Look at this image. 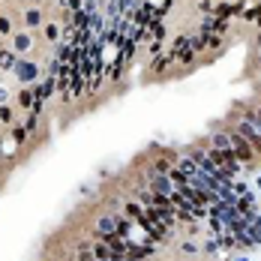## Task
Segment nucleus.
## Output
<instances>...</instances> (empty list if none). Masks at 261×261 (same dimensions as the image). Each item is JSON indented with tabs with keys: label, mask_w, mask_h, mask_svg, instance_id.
<instances>
[{
	"label": "nucleus",
	"mask_w": 261,
	"mask_h": 261,
	"mask_svg": "<svg viewBox=\"0 0 261 261\" xmlns=\"http://www.w3.org/2000/svg\"><path fill=\"white\" fill-rule=\"evenodd\" d=\"M30 48V36H24V33H18V36H15V42H12V51H27Z\"/></svg>",
	"instance_id": "6"
},
{
	"label": "nucleus",
	"mask_w": 261,
	"mask_h": 261,
	"mask_svg": "<svg viewBox=\"0 0 261 261\" xmlns=\"http://www.w3.org/2000/svg\"><path fill=\"white\" fill-rule=\"evenodd\" d=\"M33 102H36V90H27L24 87V90L18 93V105L21 108H33Z\"/></svg>",
	"instance_id": "4"
},
{
	"label": "nucleus",
	"mask_w": 261,
	"mask_h": 261,
	"mask_svg": "<svg viewBox=\"0 0 261 261\" xmlns=\"http://www.w3.org/2000/svg\"><path fill=\"white\" fill-rule=\"evenodd\" d=\"M12 135H15V141H24V138H27V129H24V126H15Z\"/></svg>",
	"instance_id": "10"
},
{
	"label": "nucleus",
	"mask_w": 261,
	"mask_h": 261,
	"mask_svg": "<svg viewBox=\"0 0 261 261\" xmlns=\"http://www.w3.org/2000/svg\"><path fill=\"white\" fill-rule=\"evenodd\" d=\"M33 3H39V0H33Z\"/></svg>",
	"instance_id": "14"
},
{
	"label": "nucleus",
	"mask_w": 261,
	"mask_h": 261,
	"mask_svg": "<svg viewBox=\"0 0 261 261\" xmlns=\"http://www.w3.org/2000/svg\"><path fill=\"white\" fill-rule=\"evenodd\" d=\"M15 63H18V60H15L12 51H0V66H3V69H15Z\"/></svg>",
	"instance_id": "7"
},
{
	"label": "nucleus",
	"mask_w": 261,
	"mask_h": 261,
	"mask_svg": "<svg viewBox=\"0 0 261 261\" xmlns=\"http://www.w3.org/2000/svg\"><path fill=\"white\" fill-rule=\"evenodd\" d=\"M231 153H234V159H237V162H249L252 156H255L252 144H249L240 132H237V135H231Z\"/></svg>",
	"instance_id": "1"
},
{
	"label": "nucleus",
	"mask_w": 261,
	"mask_h": 261,
	"mask_svg": "<svg viewBox=\"0 0 261 261\" xmlns=\"http://www.w3.org/2000/svg\"><path fill=\"white\" fill-rule=\"evenodd\" d=\"M255 123H261V111H258V114H255Z\"/></svg>",
	"instance_id": "13"
},
{
	"label": "nucleus",
	"mask_w": 261,
	"mask_h": 261,
	"mask_svg": "<svg viewBox=\"0 0 261 261\" xmlns=\"http://www.w3.org/2000/svg\"><path fill=\"white\" fill-rule=\"evenodd\" d=\"M210 159L219 165V168H228L231 174L237 171V159H234V153H231V147H213L210 150Z\"/></svg>",
	"instance_id": "2"
},
{
	"label": "nucleus",
	"mask_w": 261,
	"mask_h": 261,
	"mask_svg": "<svg viewBox=\"0 0 261 261\" xmlns=\"http://www.w3.org/2000/svg\"><path fill=\"white\" fill-rule=\"evenodd\" d=\"M12 30V24H9V18H0V36H6V33Z\"/></svg>",
	"instance_id": "11"
},
{
	"label": "nucleus",
	"mask_w": 261,
	"mask_h": 261,
	"mask_svg": "<svg viewBox=\"0 0 261 261\" xmlns=\"http://www.w3.org/2000/svg\"><path fill=\"white\" fill-rule=\"evenodd\" d=\"M45 36H48V39H57V36H60V27H57V24H48V27H45Z\"/></svg>",
	"instance_id": "9"
},
{
	"label": "nucleus",
	"mask_w": 261,
	"mask_h": 261,
	"mask_svg": "<svg viewBox=\"0 0 261 261\" xmlns=\"http://www.w3.org/2000/svg\"><path fill=\"white\" fill-rule=\"evenodd\" d=\"M24 21H27V27H39V24H42L39 9H27V12H24Z\"/></svg>",
	"instance_id": "5"
},
{
	"label": "nucleus",
	"mask_w": 261,
	"mask_h": 261,
	"mask_svg": "<svg viewBox=\"0 0 261 261\" xmlns=\"http://www.w3.org/2000/svg\"><path fill=\"white\" fill-rule=\"evenodd\" d=\"M213 147H231V135H213Z\"/></svg>",
	"instance_id": "8"
},
{
	"label": "nucleus",
	"mask_w": 261,
	"mask_h": 261,
	"mask_svg": "<svg viewBox=\"0 0 261 261\" xmlns=\"http://www.w3.org/2000/svg\"><path fill=\"white\" fill-rule=\"evenodd\" d=\"M0 120H3V123H9V120H12V111H9V108H0Z\"/></svg>",
	"instance_id": "12"
},
{
	"label": "nucleus",
	"mask_w": 261,
	"mask_h": 261,
	"mask_svg": "<svg viewBox=\"0 0 261 261\" xmlns=\"http://www.w3.org/2000/svg\"><path fill=\"white\" fill-rule=\"evenodd\" d=\"M15 75H18L21 81H33V78L39 75V69L33 66V63H24V60H18V63H15Z\"/></svg>",
	"instance_id": "3"
}]
</instances>
